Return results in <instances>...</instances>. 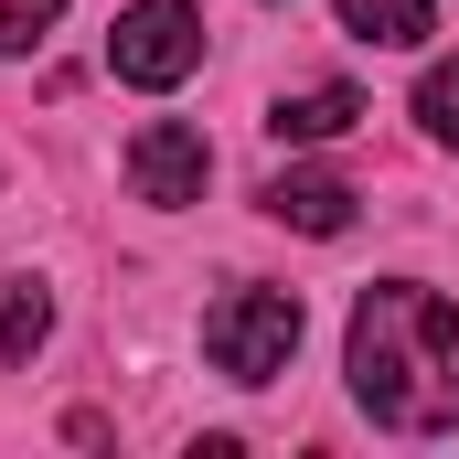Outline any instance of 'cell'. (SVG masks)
I'll return each instance as SVG.
<instances>
[{"mask_svg": "<svg viewBox=\"0 0 459 459\" xmlns=\"http://www.w3.org/2000/svg\"><path fill=\"white\" fill-rule=\"evenodd\" d=\"M352 406L395 438H449L459 428V310L417 278H374L342 332Z\"/></svg>", "mask_w": 459, "mask_h": 459, "instance_id": "cell-1", "label": "cell"}, {"mask_svg": "<svg viewBox=\"0 0 459 459\" xmlns=\"http://www.w3.org/2000/svg\"><path fill=\"white\" fill-rule=\"evenodd\" d=\"M204 363L225 374V385H278L289 363H299V289H225L214 310H204Z\"/></svg>", "mask_w": 459, "mask_h": 459, "instance_id": "cell-2", "label": "cell"}, {"mask_svg": "<svg viewBox=\"0 0 459 459\" xmlns=\"http://www.w3.org/2000/svg\"><path fill=\"white\" fill-rule=\"evenodd\" d=\"M193 65H204V11H193V0H128V11L108 22V75L117 86L171 97Z\"/></svg>", "mask_w": 459, "mask_h": 459, "instance_id": "cell-3", "label": "cell"}, {"mask_svg": "<svg viewBox=\"0 0 459 459\" xmlns=\"http://www.w3.org/2000/svg\"><path fill=\"white\" fill-rule=\"evenodd\" d=\"M204 182H214V150H204V128H182V117H150V128L128 139V193H139V204L182 214V204H204Z\"/></svg>", "mask_w": 459, "mask_h": 459, "instance_id": "cell-4", "label": "cell"}, {"mask_svg": "<svg viewBox=\"0 0 459 459\" xmlns=\"http://www.w3.org/2000/svg\"><path fill=\"white\" fill-rule=\"evenodd\" d=\"M256 204H267L278 225H299V235H352V204H363V193H352L342 171H278Z\"/></svg>", "mask_w": 459, "mask_h": 459, "instance_id": "cell-5", "label": "cell"}, {"mask_svg": "<svg viewBox=\"0 0 459 459\" xmlns=\"http://www.w3.org/2000/svg\"><path fill=\"white\" fill-rule=\"evenodd\" d=\"M332 11H342L352 43H374V54H406V43L438 32V0H332Z\"/></svg>", "mask_w": 459, "mask_h": 459, "instance_id": "cell-6", "label": "cell"}, {"mask_svg": "<svg viewBox=\"0 0 459 459\" xmlns=\"http://www.w3.org/2000/svg\"><path fill=\"white\" fill-rule=\"evenodd\" d=\"M352 117H363V97H352V86H299V97H278V108H267V128L299 150V139H342Z\"/></svg>", "mask_w": 459, "mask_h": 459, "instance_id": "cell-7", "label": "cell"}, {"mask_svg": "<svg viewBox=\"0 0 459 459\" xmlns=\"http://www.w3.org/2000/svg\"><path fill=\"white\" fill-rule=\"evenodd\" d=\"M43 332H54V299H43L32 278H0V374H11V363H32Z\"/></svg>", "mask_w": 459, "mask_h": 459, "instance_id": "cell-8", "label": "cell"}, {"mask_svg": "<svg viewBox=\"0 0 459 459\" xmlns=\"http://www.w3.org/2000/svg\"><path fill=\"white\" fill-rule=\"evenodd\" d=\"M417 128H428L438 150H459V54H449V65H428V75H417Z\"/></svg>", "mask_w": 459, "mask_h": 459, "instance_id": "cell-9", "label": "cell"}, {"mask_svg": "<svg viewBox=\"0 0 459 459\" xmlns=\"http://www.w3.org/2000/svg\"><path fill=\"white\" fill-rule=\"evenodd\" d=\"M54 22H65V0H0V54H32Z\"/></svg>", "mask_w": 459, "mask_h": 459, "instance_id": "cell-10", "label": "cell"}]
</instances>
